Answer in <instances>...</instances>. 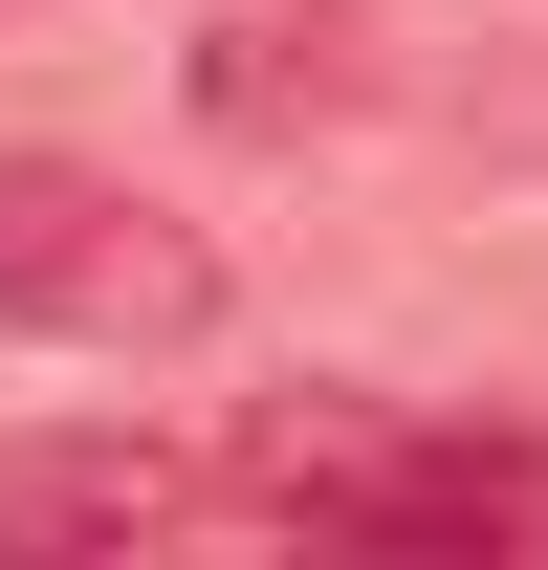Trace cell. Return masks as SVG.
Here are the masks:
<instances>
[{"label": "cell", "instance_id": "7a4b0ae2", "mask_svg": "<svg viewBox=\"0 0 548 570\" xmlns=\"http://www.w3.org/2000/svg\"><path fill=\"white\" fill-rule=\"evenodd\" d=\"M242 504H307L351 549H548V439H242Z\"/></svg>", "mask_w": 548, "mask_h": 570}, {"label": "cell", "instance_id": "277c9868", "mask_svg": "<svg viewBox=\"0 0 548 570\" xmlns=\"http://www.w3.org/2000/svg\"><path fill=\"white\" fill-rule=\"evenodd\" d=\"M330 0H307V22H285V0H264V22H219V45H198V110H219V132H285V110H330Z\"/></svg>", "mask_w": 548, "mask_h": 570}, {"label": "cell", "instance_id": "6da1fadb", "mask_svg": "<svg viewBox=\"0 0 548 570\" xmlns=\"http://www.w3.org/2000/svg\"><path fill=\"white\" fill-rule=\"evenodd\" d=\"M0 330H45V352H198L219 242L176 198H133L110 154H0Z\"/></svg>", "mask_w": 548, "mask_h": 570}, {"label": "cell", "instance_id": "3957f363", "mask_svg": "<svg viewBox=\"0 0 548 570\" xmlns=\"http://www.w3.org/2000/svg\"><path fill=\"white\" fill-rule=\"evenodd\" d=\"M176 461L154 439H45V461H0V549H133V527H176Z\"/></svg>", "mask_w": 548, "mask_h": 570}]
</instances>
